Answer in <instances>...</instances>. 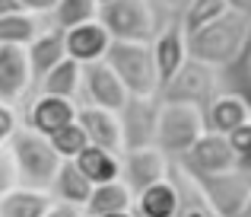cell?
I'll use <instances>...</instances> for the list:
<instances>
[{"mask_svg": "<svg viewBox=\"0 0 251 217\" xmlns=\"http://www.w3.org/2000/svg\"><path fill=\"white\" fill-rule=\"evenodd\" d=\"M229 137V144H232V150H235V156H248L251 154V122H245V124H239V128L232 131V134H226Z\"/></svg>", "mask_w": 251, "mask_h": 217, "instance_id": "cell-33", "label": "cell"}, {"mask_svg": "<svg viewBox=\"0 0 251 217\" xmlns=\"http://www.w3.org/2000/svg\"><path fill=\"white\" fill-rule=\"evenodd\" d=\"M25 58H29V70H32V80H42L57 61L67 58V48H64V32L57 29H45L25 45Z\"/></svg>", "mask_w": 251, "mask_h": 217, "instance_id": "cell-18", "label": "cell"}, {"mask_svg": "<svg viewBox=\"0 0 251 217\" xmlns=\"http://www.w3.org/2000/svg\"><path fill=\"white\" fill-rule=\"evenodd\" d=\"M111 45V35L99 19H89V23H80L74 29H64V48H67V58L80 64L89 61H102L105 51Z\"/></svg>", "mask_w": 251, "mask_h": 217, "instance_id": "cell-12", "label": "cell"}, {"mask_svg": "<svg viewBox=\"0 0 251 217\" xmlns=\"http://www.w3.org/2000/svg\"><path fill=\"white\" fill-rule=\"evenodd\" d=\"M80 61H74V58H64V61H57L54 67L48 70V74L38 80V90L48 96H64V99H74L76 93H80Z\"/></svg>", "mask_w": 251, "mask_h": 217, "instance_id": "cell-24", "label": "cell"}, {"mask_svg": "<svg viewBox=\"0 0 251 217\" xmlns=\"http://www.w3.org/2000/svg\"><path fill=\"white\" fill-rule=\"evenodd\" d=\"M80 93L86 99V106H99V109H108L118 112L127 102V90L124 83L118 80V74L108 67V61H89L80 67Z\"/></svg>", "mask_w": 251, "mask_h": 217, "instance_id": "cell-10", "label": "cell"}, {"mask_svg": "<svg viewBox=\"0 0 251 217\" xmlns=\"http://www.w3.org/2000/svg\"><path fill=\"white\" fill-rule=\"evenodd\" d=\"M42 217H86L80 205H67V201H51L48 211H45Z\"/></svg>", "mask_w": 251, "mask_h": 217, "instance_id": "cell-34", "label": "cell"}, {"mask_svg": "<svg viewBox=\"0 0 251 217\" xmlns=\"http://www.w3.org/2000/svg\"><path fill=\"white\" fill-rule=\"evenodd\" d=\"M178 160H181L188 176H216V173H226V169L239 166V156H235L229 137L216 134V131H203Z\"/></svg>", "mask_w": 251, "mask_h": 217, "instance_id": "cell-8", "label": "cell"}, {"mask_svg": "<svg viewBox=\"0 0 251 217\" xmlns=\"http://www.w3.org/2000/svg\"><path fill=\"white\" fill-rule=\"evenodd\" d=\"M76 122H80V128L86 131L89 144L105 147V150H115V154H121V150H124L118 112L99 109V106H76Z\"/></svg>", "mask_w": 251, "mask_h": 217, "instance_id": "cell-17", "label": "cell"}, {"mask_svg": "<svg viewBox=\"0 0 251 217\" xmlns=\"http://www.w3.org/2000/svg\"><path fill=\"white\" fill-rule=\"evenodd\" d=\"M10 154H13V163H16V179L19 186L25 188H42L48 192L51 179H54L57 166H61V156L57 150L51 147V141L38 131H32L29 124L25 128H16L10 137Z\"/></svg>", "mask_w": 251, "mask_h": 217, "instance_id": "cell-2", "label": "cell"}, {"mask_svg": "<svg viewBox=\"0 0 251 217\" xmlns=\"http://www.w3.org/2000/svg\"><path fill=\"white\" fill-rule=\"evenodd\" d=\"M16 128H19L16 109H13L10 102H0V147L10 144V137H13V131H16Z\"/></svg>", "mask_w": 251, "mask_h": 217, "instance_id": "cell-32", "label": "cell"}, {"mask_svg": "<svg viewBox=\"0 0 251 217\" xmlns=\"http://www.w3.org/2000/svg\"><path fill=\"white\" fill-rule=\"evenodd\" d=\"M203 131H207V122H203L201 109L184 106V102H162L159 106L156 147H159L166 156H181Z\"/></svg>", "mask_w": 251, "mask_h": 217, "instance_id": "cell-6", "label": "cell"}, {"mask_svg": "<svg viewBox=\"0 0 251 217\" xmlns=\"http://www.w3.org/2000/svg\"><path fill=\"white\" fill-rule=\"evenodd\" d=\"M220 83H223V90L239 93L242 99L251 102V29H248V38L242 45V51L235 55V61L220 70Z\"/></svg>", "mask_w": 251, "mask_h": 217, "instance_id": "cell-25", "label": "cell"}, {"mask_svg": "<svg viewBox=\"0 0 251 217\" xmlns=\"http://www.w3.org/2000/svg\"><path fill=\"white\" fill-rule=\"evenodd\" d=\"M96 217H134V211H115V214H96Z\"/></svg>", "mask_w": 251, "mask_h": 217, "instance_id": "cell-39", "label": "cell"}, {"mask_svg": "<svg viewBox=\"0 0 251 217\" xmlns=\"http://www.w3.org/2000/svg\"><path fill=\"white\" fill-rule=\"evenodd\" d=\"M216 93H220V70L197 61V58H188L178 67V74L159 87L162 102H184V106H194L201 112L213 102Z\"/></svg>", "mask_w": 251, "mask_h": 217, "instance_id": "cell-5", "label": "cell"}, {"mask_svg": "<svg viewBox=\"0 0 251 217\" xmlns=\"http://www.w3.org/2000/svg\"><path fill=\"white\" fill-rule=\"evenodd\" d=\"M175 217H220V214L210 208V201L201 195V188L191 186V188H181V201H178Z\"/></svg>", "mask_w": 251, "mask_h": 217, "instance_id": "cell-30", "label": "cell"}, {"mask_svg": "<svg viewBox=\"0 0 251 217\" xmlns=\"http://www.w3.org/2000/svg\"><path fill=\"white\" fill-rule=\"evenodd\" d=\"M74 163L83 169V176L92 182V186H102V182L121 179V154L115 150L96 147V144H86L80 154L74 156Z\"/></svg>", "mask_w": 251, "mask_h": 217, "instance_id": "cell-20", "label": "cell"}, {"mask_svg": "<svg viewBox=\"0 0 251 217\" xmlns=\"http://www.w3.org/2000/svg\"><path fill=\"white\" fill-rule=\"evenodd\" d=\"M235 217H251V192H248V201H245V205H242V211L235 214Z\"/></svg>", "mask_w": 251, "mask_h": 217, "instance_id": "cell-38", "label": "cell"}, {"mask_svg": "<svg viewBox=\"0 0 251 217\" xmlns=\"http://www.w3.org/2000/svg\"><path fill=\"white\" fill-rule=\"evenodd\" d=\"M76 122V106L74 99H64V96H48V93H38V99L29 106V115H25V124L38 134H54L57 128Z\"/></svg>", "mask_w": 251, "mask_h": 217, "instance_id": "cell-16", "label": "cell"}, {"mask_svg": "<svg viewBox=\"0 0 251 217\" xmlns=\"http://www.w3.org/2000/svg\"><path fill=\"white\" fill-rule=\"evenodd\" d=\"M54 3H57V0H19V6H23V10H29V13H35V16L51 13V10H54Z\"/></svg>", "mask_w": 251, "mask_h": 217, "instance_id": "cell-35", "label": "cell"}, {"mask_svg": "<svg viewBox=\"0 0 251 217\" xmlns=\"http://www.w3.org/2000/svg\"><path fill=\"white\" fill-rule=\"evenodd\" d=\"M229 6H226V0H188L184 3V10H181V29H184V35L188 32H194V29H201V26H207V23H213L216 16H223Z\"/></svg>", "mask_w": 251, "mask_h": 217, "instance_id": "cell-27", "label": "cell"}, {"mask_svg": "<svg viewBox=\"0 0 251 217\" xmlns=\"http://www.w3.org/2000/svg\"><path fill=\"white\" fill-rule=\"evenodd\" d=\"M159 179H169V156L156 144L121 150V182L134 195L143 192L147 186H153V182H159Z\"/></svg>", "mask_w": 251, "mask_h": 217, "instance_id": "cell-11", "label": "cell"}, {"mask_svg": "<svg viewBox=\"0 0 251 217\" xmlns=\"http://www.w3.org/2000/svg\"><path fill=\"white\" fill-rule=\"evenodd\" d=\"M159 106H162L159 96H127V102L118 109V124H121V144H124V150L156 144Z\"/></svg>", "mask_w": 251, "mask_h": 217, "instance_id": "cell-9", "label": "cell"}, {"mask_svg": "<svg viewBox=\"0 0 251 217\" xmlns=\"http://www.w3.org/2000/svg\"><path fill=\"white\" fill-rule=\"evenodd\" d=\"M108 67L118 74L130 96H159V74H156L153 48L150 42H121L111 38L108 51H105Z\"/></svg>", "mask_w": 251, "mask_h": 217, "instance_id": "cell-3", "label": "cell"}, {"mask_svg": "<svg viewBox=\"0 0 251 217\" xmlns=\"http://www.w3.org/2000/svg\"><path fill=\"white\" fill-rule=\"evenodd\" d=\"M48 141H51V147L57 150L61 160H74L86 144H89V137H86V131L80 128V122H70V124H64V128H57L54 134H48Z\"/></svg>", "mask_w": 251, "mask_h": 217, "instance_id": "cell-29", "label": "cell"}, {"mask_svg": "<svg viewBox=\"0 0 251 217\" xmlns=\"http://www.w3.org/2000/svg\"><path fill=\"white\" fill-rule=\"evenodd\" d=\"M105 3H111V0H96V6H105Z\"/></svg>", "mask_w": 251, "mask_h": 217, "instance_id": "cell-40", "label": "cell"}, {"mask_svg": "<svg viewBox=\"0 0 251 217\" xmlns=\"http://www.w3.org/2000/svg\"><path fill=\"white\" fill-rule=\"evenodd\" d=\"M191 182L201 188V195L210 201V208L220 217H235L251 192V173H245L242 166L216 176H191Z\"/></svg>", "mask_w": 251, "mask_h": 217, "instance_id": "cell-7", "label": "cell"}, {"mask_svg": "<svg viewBox=\"0 0 251 217\" xmlns=\"http://www.w3.org/2000/svg\"><path fill=\"white\" fill-rule=\"evenodd\" d=\"M51 205V195L42 188L16 186L6 195H0V217H42Z\"/></svg>", "mask_w": 251, "mask_h": 217, "instance_id": "cell-23", "label": "cell"}, {"mask_svg": "<svg viewBox=\"0 0 251 217\" xmlns=\"http://www.w3.org/2000/svg\"><path fill=\"white\" fill-rule=\"evenodd\" d=\"M38 32H42L38 29V19L29 10H16V13L0 16V45H23L25 48Z\"/></svg>", "mask_w": 251, "mask_h": 217, "instance_id": "cell-26", "label": "cell"}, {"mask_svg": "<svg viewBox=\"0 0 251 217\" xmlns=\"http://www.w3.org/2000/svg\"><path fill=\"white\" fill-rule=\"evenodd\" d=\"M16 10H23V6H19V0H0V16H6V13H16Z\"/></svg>", "mask_w": 251, "mask_h": 217, "instance_id": "cell-37", "label": "cell"}, {"mask_svg": "<svg viewBox=\"0 0 251 217\" xmlns=\"http://www.w3.org/2000/svg\"><path fill=\"white\" fill-rule=\"evenodd\" d=\"M96 19L108 29L111 38H121V42H153L159 32L156 10L150 0H111L99 6Z\"/></svg>", "mask_w": 251, "mask_h": 217, "instance_id": "cell-4", "label": "cell"}, {"mask_svg": "<svg viewBox=\"0 0 251 217\" xmlns=\"http://www.w3.org/2000/svg\"><path fill=\"white\" fill-rule=\"evenodd\" d=\"M32 83L29 58L23 45H0V102H16Z\"/></svg>", "mask_w": 251, "mask_h": 217, "instance_id": "cell-13", "label": "cell"}, {"mask_svg": "<svg viewBox=\"0 0 251 217\" xmlns=\"http://www.w3.org/2000/svg\"><path fill=\"white\" fill-rule=\"evenodd\" d=\"M19 179H16V163H13V154L10 147H0V195H6L10 188H16Z\"/></svg>", "mask_w": 251, "mask_h": 217, "instance_id": "cell-31", "label": "cell"}, {"mask_svg": "<svg viewBox=\"0 0 251 217\" xmlns=\"http://www.w3.org/2000/svg\"><path fill=\"white\" fill-rule=\"evenodd\" d=\"M51 195H54V201H67V205H86V198H89L92 192V182L83 176V169L76 166L74 160H61V166H57L54 179H51Z\"/></svg>", "mask_w": 251, "mask_h": 217, "instance_id": "cell-21", "label": "cell"}, {"mask_svg": "<svg viewBox=\"0 0 251 217\" xmlns=\"http://www.w3.org/2000/svg\"><path fill=\"white\" fill-rule=\"evenodd\" d=\"M248 29H251V16L226 10L223 16H216L213 23H207V26H201V29L184 35V42H188V58H197V61L223 70L226 64H232L235 55L242 51V45H245V38H248Z\"/></svg>", "mask_w": 251, "mask_h": 217, "instance_id": "cell-1", "label": "cell"}, {"mask_svg": "<svg viewBox=\"0 0 251 217\" xmlns=\"http://www.w3.org/2000/svg\"><path fill=\"white\" fill-rule=\"evenodd\" d=\"M226 6H229V10H235V13L251 16V0H226Z\"/></svg>", "mask_w": 251, "mask_h": 217, "instance_id": "cell-36", "label": "cell"}, {"mask_svg": "<svg viewBox=\"0 0 251 217\" xmlns=\"http://www.w3.org/2000/svg\"><path fill=\"white\" fill-rule=\"evenodd\" d=\"M96 13H99L96 0H57L51 16H54V26L64 32V29H74V26H80V23L96 19Z\"/></svg>", "mask_w": 251, "mask_h": 217, "instance_id": "cell-28", "label": "cell"}, {"mask_svg": "<svg viewBox=\"0 0 251 217\" xmlns=\"http://www.w3.org/2000/svg\"><path fill=\"white\" fill-rule=\"evenodd\" d=\"M130 205H134V192H130L121 179H111V182H102V186H92L89 198H86V205H83V214L96 217V214L130 211Z\"/></svg>", "mask_w": 251, "mask_h": 217, "instance_id": "cell-22", "label": "cell"}, {"mask_svg": "<svg viewBox=\"0 0 251 217\" xmlns=\"http://www.w3.org/2000/svg\"><path fill=\"white\" fill-rule=\"evenodd\" d=\"M203 122H207V131H216V134H232L239 124L251 122V102L242 99L239 93L220 90V93L213 96V102L203 109Z\"/></svg>", "mask_w": 251, "mask_h": 217, "instance_id": "cell-15", "label": "cell"}, {"mask_svg": "<svg viewBox=\"0 0 251 217\" xmlns=\"http://www.w3.org/2000/svg\"><path fill=\"white\" fill-rule=\"evenodd\" d=\"M153 48V61H156V74H159V87L169 83L178 74L184 61H188V42H184V29L181 23H172L166 29L156 32V38L150 42Z\"/></svg>", "mask_w": 251, "mask_h": 217, "instance_id": "cell-14", "label": "cell"}, {"mask_svg": "<svg viewBox=\"0 0 251 217\" xmlns=\"http://www.w3.org/2000/svg\"><path fill=\"white\" fill-rule=\"evenodd\" d=\"M178 201H181V188L172 179H159L143 192H137L134 217H175Z\"/></svg>", "mask_w": 251, "mask_h": 217, "instance_id": "cell-19", "label": "cell"}]
</instances>
